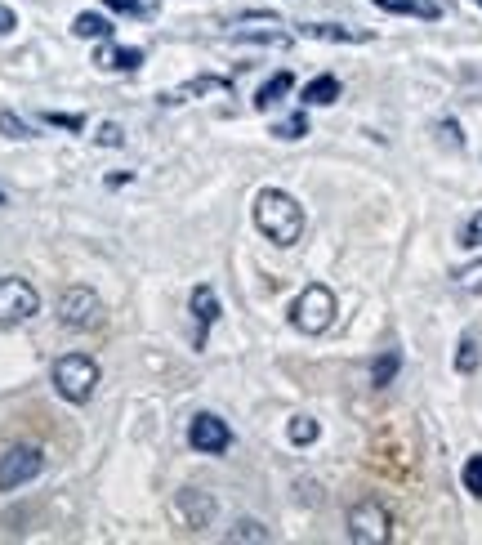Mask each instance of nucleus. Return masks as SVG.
Returning a JSON list of instances; mask_svg holds the SVG:
<instances>
[{"label": "nucleus", "instance_id": "1a4fd4ad", "mask_svg": "<svg viewBox=\"0 0 482 545\" xmlns=\"http://www.w3.org/2000/svg\"><path fill=\"white\" fill-rule=\"evenodd\" d=\"M228 90H233L228 76H192V81H183L175 90L161 94V108H179V103H192V99H201V94H228Z\"/></svg>", "mask_w": 482, "mask_h": 545}, {"label": "nucleus", "instance_id": "b1692460", "mask_svg": "<svg viewBox=\"0 0 482 545\" xmlns=\"http://www.w3.org/2000/svg\"><path fill=\"white\" fill-rule=\"evenodd\" d=\"M460 483H465L469 496H482V452L465 461V470H460Z\"/></svg>", "mask_w": 482, "mask_h": 545}, {"label": "nucleus", "instance_id": "423d86ee", "mask_svg": "<svg viewBox=\"0 0 482 545\" xmlns=\"http://www.w3.org/2000/svg\"><path fill=\"white\" fill-rule=\"evenodd\" d=\"M41 313V295L23 277H0V327H18V322Z\"/></svg>", "mask_w": 482, "mask_h": 545}, {"label": "nucleus", "instance_id": "2f4dec72", "mask_svg": "<svg viewBox=\"0 0 482 545\" xmlns=\"http://www.w3.org/2000/svg\"><path fill=\"white\" fill-rule=\"evenodd\" d=\"M14 27H18L14 9H9V5H0V36H9V32H14Z\"/></svg>", "mask_w": 482, "mask_h": 545}, {"label": "nucleus", "instance_id": "412c9836", "mask_svg": "<svg viewBox=\"0 0 482 545\" xmlns=\"http://www.w3.org/2000/svg\"><path fill=\"white\" fill-rule=\"evenodd\" d=\"M0 135H5V139H32L36 130L27 126V121L18 117V112H0Z\"/></svg>", "mask_w": 482, "mask_h": 545}, {"label": "nucleus", "instance_id": "aec40b11", "mask_svg": "<svg viewBox=\"0 0 482 545\" xmlns=\"http://www.w3.org/2000/svg\"><path fill=\"white\" fill-rule=\"evenodd\" d=\"M228 541H273V532L259 519H237L233 528H228Z\"/></svg>", "mask_w": 482, "mask_h": 545}, {"label": "nucleus", "instance_id": "20e7f679", "mask_svg": "<svg viewBox=\"0 0 482 545\" xmlns=\"http://www.w3.org/2000/svg\"><path fill=\"white\" fill-rule=\"evenodd\" d=\"M344 532H349V541H358V545H384L393 537V514L384 510V501L362 496V501L349 505V514H344Z\"/></svg>", "mask_w": 482, "mask_h": 545}, {"label": "nucleus", "instance_id": "4be33fe9", "mask_svg": "<svg viewBox=\"0 0 482 545\" xmlns=\"http://www.w3.org/2000/svg\"><path fill=\"white\" fill-rule=\"evenodd\" d=\"M273 135H277V139H286V143L304 139V135H308V121H304V112H295V117L277 121V126H273Z\"/></svg>", "mask_w": 482, "mask_h": 545}, {"label": "nucleus", "instance_id": "9b49d317", "mask_svg": "<svg viewBox=\"0 0 482 545\" xmlns=\"http://www.w3.org/2000/svg\"><path fill=\"white\" fill-rule=\"evenodd\" d=\"M300 36L326 41V45H366L371 41V32H362V27H340V23H304Z\"/></svg>", "mask_w": 482, "mask_h": 545}, {"label": "nucleus", "instance_id": "5701e85b", "mask_svg": "<svg viewBox=\"0 0 482 545\" xmlns=\"http://www.w3.org/2000/svg\"><path fill=\"white\" fill-rule=\"evenodd\" d=\"M456 371H460V376L478 371V340H474V336L460 340V349H456Z\"/></svg>", "mask_w": 482, "mask_h": 545}, {"label": "nucleus", "instance_id": "4468645a", "mask_svg": "<svg viewBox=\"0 0 482 545\" xmlns=\"http://www.w3.org/2000/svg\"><path fill=\"white\" fill-rule=\"evenodd\" d=\"M291 85H295V76L291 72H277V76H268L264 85H259V94H255V108L259 112H268V108H277V103L291 94Z\"/></svg>", "mask_w": 482, "mask_h": 545}, {"label": "nucleus", "instance_id": "7ed1b4c3", "mask_svg": "<svg viewBox=\"0 0 482 545\" xmlns=\"http://www.w3.org/2000/svg\"><path fill=\"white\" fill-rule=\"evenodd\" d=\"M331 322H335V291L322 282L304 286L291 304V327L300 331V336H322Z\"/></svg>", "mask_w": 482, "mask_h": 545}, {"label": "nucleus", "instance_id": "bb28decb", "mask_svg": "<svg viewBox=\"0 0 482 545\" xmlns=\"http://www.w3.org/2000/svg\"><path fill=\"white\" fill-rule=\"evenodd\" d=\"M45 121L59 130H72V135H81L85 130V117H76V112H45Z\"/></svg>", "mask_w": 482, "mask_h": 545}, {"label": "nucleus", "instance_id": "f8f14e48", "mask_svg": "<svg viewBox=\"0 0 482 545\" xmlns=\"http://www.w3.org/2000/svg\"><path fill=\"white\" fill-rule=\"evenodd\" d=\"M94 63H99L103 72H139V68H143V50H125V45L99 41V50H94Z\"/></svg>", "mask_w": 482, "mask_h": 545}, {"label": "nucleus", "instance_id": "c85d7f7f", "mask_svg": "<svg viewBox=\"0 0 482 545\" xmlns=\"http://www.w3.org/2000/svg\"><path fill=\"white\" fill-rule=\"evenodd\" d=\"M103 5L117 9V14H139V18H148V14H152L148 0H103Z\"/></svg>", "mask_w": 482, "mask_h": 545}, {"label": "nucleus", "instance_id": "f257e3e1", "mask_svg": "<svg viewBox=\"0 0 482 545\" xmlns=\"http://www.w3.org/2000/svg\"><path fill=\"white\" fill-rule=\"evenodd\" d=\"M255 228L277 246H295L304 237V206L282 188H264L255 197Z\"/></svg>", "mask_w": 482, "mask_h": 545}, {"label": "nucleus", "instance_id": "cd10ccee", "mask_svg": "<svg viewBox=\"0 0 482 545\" xmlns=\"http://www.w3.org/2000/svg\"><path fill=\"white\" fill-rule=\"evenodd\" d=\"M460 246H482V210H474L469 224L460 228Z\"/></svg>", "mask_w": 482, "mask_h": 545}, {"label": "nucleus", "instance_id": "7c9ffc66", "mask_svg": "<svg viewBox=\"0 0 482 545\" xmlns=\"http://www.w3.org/2000/svg\"><path fill=\"white\" fill-rule=\"evenodd\" d=\"M442 143H451V148H465V139H460V126H456V121H442Z\"/></svg>", "mask_w": 482, "mask_h": 545}, {"label": "nucleus", "instance_id": "393cba45", "mask_svg": "<svg viewBox=\"0 0 482 545\" xmlns=\"http://www.w3.org/2000/svg\"><path fill=\"white\" fill-rule=\"evenodd\" d=\"M456 291H465V295H478L482 291V260L478 264H465V269H456Z\"/></svg>", "mask_w": 482, "mask_h": 545}, {"label": "nucleus", "instance_id": "f03ea898", "mask_svg": "<svg viewBox=\"0 0 482 545\" xmlns=\"http://www.w3.org/2000/svg\"><path fill=\"white\" fill-rule=\"evenodd\" d=\"M54 389H59L63 403H90L94 389H99V362L90 353H63L54 362Z\"/></svg>", "mask_w": 482, "mask_h": 545}, {"label": "nucleus", "instance_id": "f3484780", "mask_svg": "<svg viewBox=\"0 0 482 545\" xmlns=\"http://www.w3.org/2000/svg\"><path fill=\"white\" fill-rule=\"evenodd\" d=\"M72 32L81 36V41H108L112 36V23L103 14H94V9H85V14L72 18Z\"/></svg>", "mask_w": 482, "mask_h": 545}, {"label": "nucleus", "instance_id": "9d476101", "mask_svg": "<svg viewBox=\"0 0 482 545\" xmlns=\"http://www.w3.org/2000/svg\"><path fill=\"white\" fill-rule=\"evenodd\" d=\"M215 496L210 492H201V487H183L179 492V514H183V523H188L192 532H201V528H210L215 523Z\"/></svg>", "mask_w": 482, "mask_h": 545}, {"label": "nucleus", "instance_id": "72a5a7b5", "mask_svg": "<svg viewBox=\"0 0 482 545\" xmlns=\"http://www.w3.org/2000/svg\"><path fill=\"white\" fill-rule=\"evenodd\" d=\"M474 5H482V0H474Z\"/></svg>", "mask_w": 482, "mask_h": 545}, {"label": "nucleus", "instance_id": "a878e982", "mask_svg": "<svg viewBox=\"0 0 482 545\" xmlns=\"http://www.w3.org/2000/svg\"><path fill=\"white\" fill-rule=\"evenodd\" d=\"M233 41H250V45H291V32H233Z\"/></svg>", "mask_w": 482, "mask_h": 545}, {"label": "nucleus", "instance_id": "c756f323", "mask_svg": "<svg viewBox=\"0 0 482 545\" xmlns=\"http://www.w3.org/2000/svg\"><path fill=\"white\" fill-rule=\"evenodd\" d=\"M94 139H99L103 148H121V143H125V130L117 126V121H103V126H99V135H94Z\"/></svg>", "mask_w": 482, "mask_h": 545}, {"label": "nucleus", "instance_id": "2eb2a0df", "mask_svg": "<svg viewBox=\"0 0 482 545\" xmlns=\"http://www.w3.org/2000/svg\"><path fill=\"white\" fill-rule=\"evenodd\" d=\"M335 99H340V76H313V81L304 85L308 108H331Z\"/></svg>", "mask_w": 482, "mask_h": 545}, {"label": "nucleus", "instance_id": "6e6552de", "mask_svg": "<svg viewBox=\"0 0 482 545\" xmlns=\"http://www.w3.org/2000/svg\"><path fill=\"white\" fill-rule=\"evenodd\" d=\"M188 443H192V452L224 456L228 447H233V429H228L215 411H201V416H192V425H188Z\"/></svg>", "mask_w": 482, "mask_h": 545}, {"label": "nucleus", "instance_id": "0eeeda50", "mask_svg": "<svg viewBox=\"0 0 482 545\" xmlns=\"http://www.w3.org/2000/svg\"><path fill=\"white\" fill-rule=\"evenodd\" d=\"M41 470H45L41 447H9V452L0 456V492H14V487L32 483Z\"/></svg>", "mask_w": 482, "mask_h": 545}, {"label": "nucleus", "instance_id": "473e14b6", "mask_svg": "<svg viewBox=\"0 0 482 545\" xmlns=\"http://www.w3.org/2000/svg\"><path fill=\"white\" fill-rule=\"evenodd\" d=\"M0 206H5V197H0Z\"/></svg>", "mask_w": 482, "mask_h": 545}, {"label": "nucleus", "instance_id": "39448f33", "mask_svg": "<svg viewBox=\"0 0 482 545\" xmlns=\"http://www.w3.org/2000/svg\"><path fill=\"white\" fill-rule=\"evenodd\" d=\"M59 322L72 331H99L103 327V300L90 286H67L59 295Z\"/></svg>", "mask_w": 482, "mask_h": 545}, {"label": "nucleus", "instance_id": "dca6fc26", "mask_svg": "<svg viewBox=\"0 0 482 545\" xmlns=\"http://www.w3.org/2000/svg\"><path fill=\"white\" fill-rule=\"evenodd\" d=\"M375 9H384V14H411V18H442V9L433 5V0H375Z\"/></svg>", "mask_w": 482, "mask_h": 545}, {"label": "nucleus", "instance_id": "ddd939ff", "mask_svg": "<svg viewBox=\"0 0 482 545\" xmlns=\"http://www.w3.org/2000/svg\"><path fill=\"white\" fill-rule=\"evenodd\" d=\"M188 304H192V318H197V327H201V331H210V327L219 322V313H224V309H219V295L210 291V286H197Z\"/></svg>", "mask_w": 482, "mask_h": 545}, {"label": "nucleus", "instance_id": "a211bd4d", "mask_svg": "<svg viewBox=\"0 0 482 545\" xmlns=\"http://www.w3.org/2000/svg\"><path fill=\"white\" fill-rule=\"evenodd\" d=\"M398 367H402V353H398V349H384L380 358L371 362V385H375V389L393 385V376H398Z\"/></svg>", "mask_w": 482, "mask_h": 545}, {"label": "nucleus", "instance_id": "6ab92c4d", "mask_svg": "<svg viewBox=\"0 0 482 545\" xmlns=\"http://www.w3.org/2000/svg\"><path fill=\"white\" fill-rule=\"evenodd\" d=\"M286 434H291L295 447H308L317 443V434H322V425H317L313 416H291V425H286Z\"/></svg>", "mask_w": 482, "mask_h": 545}]
</instances>
